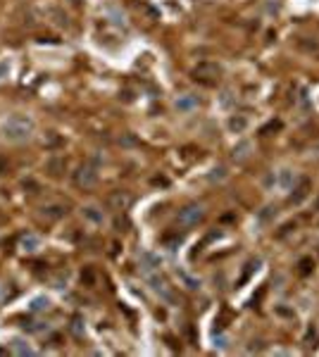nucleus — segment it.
Returning <instances> with one entry per match:
<instances>
[{
    "instance_id": "nucleus-2",
    "label": "nucleus",
    "mask_w": 319,
    "mask_h": 357,
    "mask_svg": "<svg viewBox=\"0 0 319 357\" xmlns=\"http://www.w3.org/2000/svg\"><path fill=\"white\" fill-rule=\"evenodd\" d=\"M222 77V67L214 64V62H200L196 69H193V79L196 81L205 83V86H214Z\"/></svg>"
},
{
    "instance_id": "nucleus-12",
    "label": "nucleus",
    "mask_w": 319,
    "mask_h": 357,
    "mask_svg": "<svg viewBox=\"0 0 319 357\" xmlns=\"http://www.w3.org/2000/svg\"><path fill=\"white\" fill-rule=\"evenodd\" d=\"M129 202H131V198H129L126 193H122V191H117V193L110 195V205H112L115 210H124Z\"/></svg>"
},
{
    "instance_id": "nucleus-14",
    "label": "nucleus",
    "mask_w": 319,
    "mask_h": 357,
    "mask_svg": "<svg viewBox=\"0 0 319 357\" xmlns=\"http://www.w3.org/2000/svg\"><path fill=\"white\" fill-rule=\"evenodd\" d=\"M279 181H281L284 188H293V184H295V174H293L290 169H284V171H279Z\"/></svg>"
},
{
    "instance_id": "nucleus-17",
    "label": "nucleus",
    "mask_w": 319,
    "mask_h": 357,
    "mask_svg": "<svg viewBox=\"0 0 319 357\" xmlns=\"http://www.w3.org/2000/svg\"><path fill=\"white\" fill-rule=\"evenodd\" d=\"M15 353L17 355H33V348L24 345V341H15Z\"/></svg>"
},
{
    "instance_id": "nucleus-27",
    "label": "nucleus",
    "mask_w": 319,
    "mask_h": 357,
    "mask_svg": "<svg viewBox=\"0 0 319 357\" xmlns=\"http://www.w3.org/2000/svg\"><path fill=\"white\" fill-rule=\"evenodd\" d=\"M10 171V162H7V157L5 155H0V176L2 174H7Z\"/></svg>"
},
{
    "instance_id": "nucleus-20",
    "label": "nucleus",
    "mask_w": 319,
    "mask_h": 357,
    "mask_svg": "<svg viewBox=\"0 0 319 357\" xmlns=\"http://www.w3.org/2000/svg\"><path fill=\"white\" fill-rule=\"evenodd\" d=\"M274 217H276V210H274V207H264V210L260 212V221H262V224H267V221L274 219Z\"/></svg>"
},
{
    "instance_id": "nucleus-29",
    "label": "nucleus",
    "mask_w": 319,
    "mask_h": 357,
    "mask_svg": "<svg viewBox=\"0 0 319 357\" xmlns=\"http://www.w3.org/2000/svg\"><path fill=\"white\" fill-rule=\"evenodd\" d=\"M214 345H219V348H227V338H224V336H219V338H217V343H214Z\"/></svg>"
},
{
    "instance_id": "nucleus-21",
    "label": "nucleus",
    "mask_w": 319,
    "mask_h": 357,
    "mask_svg": "<svg viewBox=\"0 0 319 357\" xmlns=\"http://www.w3.org/2000/svg\"><path fill=\"white\" fill-rule=\"evenodd\" d=\"M312 267H315V262H312L310 257L300 260V274H310V272H312Z\"/></svg>"
},
{
    "instance_id": "nucleus-16",
    "label": "nucleus",
    "mask_w": 319,
    "mask_h": 357,
    "mask_svg": "<svg viewBox=\"0 0 319 357\" xmlns=\"http://www.w3.org/2000/svg\"><path fill=\"white\" fill-rule=\"evenodd\" d=\"M307 188H310V181H307V179H303V181H300V186L295 188L298 193L293 195V202H300V200H303V198L307 195Z\"/></svg>"
},
{
    "instance_id": "nucleus-18",
    "label": "nucleus",
    "mask_w": 319,
    "mask_h": 357,
    "mask_svg": "<svg viewBox=\"0 0 319 357\" xmlns=\"http://www.w3.org/2000/svg\"><path fill=\"white\" fill-rule=\"evenodd\" d=\"M181 279H183V283H186V288H191V291H196V288H198V286H200V281H198V279H193V276H188L186 274V272H181Z\"/></svg>"
},
{
    "instance_id": "nucleus-1",
    "label": "nucleus",
    "mask_w": 319,
    "mask_h": 357,
    "mask_svg": "<svg viewBox=\"0 0 319 357\" xmlns=\"http://www.w3.org/2000/svg\"><path fill=\"white\" fill-rule=\"evenodd\" d=\"M0 134H2L5 140H10V143H24L33 134V119L27 117V114H15V117H10V119L2 122Z\"/></svg>"
},
{
    "instance_id": "nucleus-7",
    "label": "nucleus",
    "mask_w": 319,
    "mask_h": 357,
    "mask_svg": "<svg viewBox=\"0 0 319 357\" xmlns=\"http://www.w3.org/2000/svg\"><path fill=\"white\" fill-rule=\"evenodd\" d=\"M81 212H84V219L91 221V224H103L105 221V212L98 205H86Z\"/></svg>"
},
{
    "instance_id": "nucleus-5",
    "label": "nucleus",
    "mask_w": 319,
    "mask_h": 357,
    "mask_svg": "<svg viewBox=\"0 0 319 357\" xmlns=\"http://www.w3.org/2000/svg\"><path fill=\"white\" fill-rule=\"evenodd\" d=\"M174 108L179 112H183V114H188V112H193L196 108H198V98H196L193 93H181V95L176 98Z\"/></svg>"
},
{
    "instance_id": "nucleus-13",
    "label": "nucleus",
    "mask_w": 319,
    "mask_h": 357,
    "mask_svg": "<svg viewBox=\"0 0 319 357\" xmlns=\"http://www.w3.org/2000/svg\"><path fill=\"white\" fill-rule=\"evenodd\" d=\"M22 248H24V250H27V252H36V250H38V248H41V238H38V236H24V238H22Z\"/></svg>"
},
{
    "instance_id": "nucleus-4",
    "label": "nucleus",
    "mask_w": 319,
    "mask_h": 357,
    "mask_svg": "<svg viewBox=\"0 0 319 357\" xmlns=\"http://www.w3.org/2000/svg\"><path fill=\"white\" fill-rule=\"evenodd\" d=\"M74 184L79 188H93L98 184V169L93 165H81L74 171Z\"/></svg>"
},
{
    "instance_id": "nucleus-30",
    "label": "nucleus",
    "mask_w": 319,
    "mask_h": 357,
    "mask_svg": "<svg viewBox=\"0 0 319 357\" xmlns=\"http://www.w3.org/2000/svg\"><path fill=\"white\" fill-rule=\"evenodd\" d=\"M69 2H72V5H81V0H69Z\"/></svg>"
},
{
    "instance_id": "nucleus-19",
    "label": "nucleus",
    "mask_w": 319,
    "mask_h": 357,
    "mask_svg": "<svg viewBox=\"0 0 319 357\" xmlns=\"http://www.w3.org/2000/svg\"><path fill=\"white\" fill-rule=\"evenodd\" d=\"M81 281H84L86 286H93V283H95V272H93L91 267H86V269L81 272Z\"/></svg>"
},
{
    "instance_id": "nucleus-10",
    "label": "nucleus",
    "mask_w": 319,
    "mask_h": 357,
    "mask_svg": "<svg viewBox=\"0 0 319 357\" xmlns=\"http://www.w3.org/2000/svg\"><path fill=\"white\" fill-rule=\"evenodd\" d=\"M227 126H229L231 134H243V131L248 129V119H245L243 114H233V117H229Z\"/></svg>"
},
{
    "instance_id": "nucleus-9",
    "label": "nucleus",
    "mask_w": 319,
    "mask_h": 357,
    "mask_svg": "<svg viewBox=\"0 0 319 357\" xmlns=\"http://www.w3.org/2000/svg\"><path fill=\"white\" fill-rule=\"evenodd\" d=\"M150 283H152V291L160 295V298H165L167 302L174 300V295H172V291H169V286L162 281V279H150Z\"/></svg>"
},
{
    "instance_id": "nucleus-11",
    "label": "nucleus",
    "mask_w": 319,
    "mask_h": 357,
    "mask_svg": "<svg viewBox=\"0 0 319 357\" xmlns=\"http://www.w3.org/2000/svg\"><path fill=\"white\" fill-rule=\"evenodd\" d=\"M141 264H143L145 272H150V269H160V267H162L160 257L152 255V252H143V255H141Z\"/></svg>"
},
{
    "instance_id": "nucleus-6",
    "label": "nucleus",
    "mask_w": 319,
    "mask_h": 357,
    "mask_svg": "<svg viewBox=\"0 0 319 357\" xmlns=\"http://www.w3.org/2000/svg\"><path fill=\"white\" fill-rule=\"evenodd\" d=\"M41 215H43L46 219L55 221V219H60V217H64V215H67V207H64V205H60V202H53V205L41 207Z\"/></svg>"
},
{
    "instance_id": "nucleus-23",
    "label": "nucleus",
    "mask_w": 319,
    "mask_h": 357,
    "mask_svg": "<svg viewBox=\"0 0 319 357\" xmlns=\"http://www.w3.org/2000/svg\"><path fill=\"white\" fill-rule=\"evenodd\" d=\"M22 188L29 191V193H38V184H36L33 179H24V181H22Z\"/></svg>"
},
{
    "instance_id": "nucleus-26",
    "label": "nucleus",
    "mask_w": 319,
    "mask_h": 357,
    "mask_svg": "<svg viewBox=\"0 0 319 357\" xmlns=\"http://www.w3.org/2000/svg\"><path fill=\"white\" fill-rule=\"evenodd\" d=\"M214 171H217V174H210L212 181H222V179L227 176V169H224V167H219V169H214Z\"/></svg>"
},
{
    "instance_id": "nucleus-3",
    "label": "nucleus",
    "mask_w": 319,
    "mask_h": 357,
    "mask_svg": "<svg viewBox=\"0 0 319 357\" xmlns=\"http://www.w3.org/2000/svg\"><path fill=\"white\" fill-rule=\"evenodd\" d=\"M203 219H205V210H203V205H198V202H191L183 210H179V224L186 226V229L198 226Z\"/></svg>"
},
{
    "instance_id": "nucleus-8",
    "label": "nucleus",
    "mask_w": 319,
    "mask_h": 357,
    "mask_svg": "<svg viewBox=\"0 0 319 357\" xmlns=\"http://www.w3.org/2000/svg\"><path fill=\"white\" fill-rule=\"evenodd\" d=\"M64 169H67V160H64V157H50V160L46 162V171H48L50 176H62Z\"/></svg>"
},
{
    "instance_id": "nucleus-22",
    "label": "nucleus",
    "mask_w": 319,
    "mask_h": 357,
    "mask_svg": "<svg viewBox=\"0 0 319 357\" xmlns=\"http://www.w3.org/2000/svg\"><path fill=\"white\" fill-rule=\"evenodd\" d=\"M48 305H50L48 298H36L33 305H31V310H36V312H38V310H48Z\"/></svg>"
},
{
    "instance_id": "nucleus-24",
    "label": "nucleus",
    "mask_w": 319,
    "mask_h": 357,
    "mask_svg": "<svg viewBox=\"0 0 319 357\" xmlns=\"http://www.w3.org/2000/svg\"><path fill=\"white\" fill-rule=\"evenodd\" d=\"M7 74H10V62H7V60H2V62H0V81H5V79H7Z\"/></svg>"
},
{
    "instance_id": "nucleus-25",
    "label": "nucleus",
    "mask_w": 319,
    "mask_h": 357,
    "mask_svg": "<svg viewBox=\"0 0 319 357\" xmlns=\"http://www.w3.org/2000/svg\"><path fill=\"white\" fill-rule=\"evenodd\" d=\"M248 150H250V145H248V143H243L238 150H233V157H238V160H241V157H245V155H248Z\"/></svg>"
},
{
    "instance_id": "nucleus-15",
    "label": "nucleus",
    "mask_w": 319,
    "mask_h": 357,
    "mask_svg": "<svg viewBox=\"0 0 319 357\" xmlns=\"http://www.w3.org/2000/svg\"><path fill=\"white\" fill-rule=\"evenodd\" d=\"M181 241H183L181 233H172V236H165V238H162V243L169 248V250H176V248L181 246Z\"/></svg>"
},
{
    "instance_id": "nucleus-28",
    "label": "nucleus",
    "mask_w": 319,
    "mask_h": 357,
    "mask_svg": "<svg viewBox=\"0 0 319 357\" xmlns=\"http://www.w3.org/2000/svg\"><path fill=\"white\" fill-rule=\"evenodd\" d=\"M72 331H74L76 336H81V319H79V317H74V322H72Z\"/></svg>"
}]
</instances>
